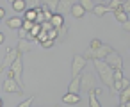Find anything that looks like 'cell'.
I'll return each instance as SVG.
<instances>
[{
    "label": "cell",
    "instance_id": "f35d334b",
    "mask_svg": "<svg viewBox=\"0 0 130 107\" xmlns=\"http://www.w3.org/2000/svg\"><path fill=\"white\" fill-rule=\"evenodd\" d=\"M2 105H4V102H2V98H0V107H2Z\"/></svg>",
    "mask_w": 130,
    "mask_h": 107
},
{
    "label": "cell",
    "instance_id": "ac0fdd59",
    "mask_svg": "<svg viewBox=\"0 0 130 107\" xmlns=\"http://www.w3.org/2000/svg\"><path fill=\"white\" fill-rule=\"evenodd\" d=\"M112 14H114V18H116L119 23H125V22L128 20V14L123 11V6H121V7H118L116 11H112Z\"/></svg>",
    "mask_w": 130,
    "mask_h": 107
},
{
    "label": "cell",
    "instance_id": "f1b7e54d",
    "mask_svg": "<svg viewBox=\"0 0 130 107\" xmlns=\"http://www.w3.org/2000/svg\"><path fill=\"white\" fill-rule=\"evenodd\" d=\"M102 45H103V43H102L100 39H96V38L89 41V48H93V50H94V48H98V47H102Z\"/></svg>",
    "mask_w": 130,
    "mask_h": 107
},
{
    "label": "cell",
    "instance_id": "d4e9b609",
    "mask_svg": "<svg viewBox=\"0 0 130 107\" xmlns=\"http://www.w3.org/2000/svg\"><path fill=\"white\" fill-rule=\"evenodd\" d=\"M107 6H109V9H110V13H112V11H116L118 7H121V6H123V2H121V0H110Z\"/></svg>",
    "mask_w": 130,
    "mask_h": 107
},
{
    "label": "cell",
    "instance_id": "8d00e7d4",
    "mask_svg": "<svg viewBox=\"0 0 130 107\" xmlns=\"http://www.w3.org/2000/svg\"><path fill=\"white\" fill-rule=\"evenodd\" d=\"M4 39H6V38H4V34H2V32H0V45H2V43H4Z\"/></svg>",
    "mask_w": 130,
    "mask_h": 107
},
{
    "label": "cell",
    "instance_id": "2e32d148",
    "mask_svg": "<svg viewBox=\"0 0 130 107\" xmlns=\"http://www.w3.org/2000/svg\"><path fill=\"white\" fill-rule=\"evenodd\" d=\"M130 86V80L128 79H119V80H114V89H112V93H119L121 89H125V87H128Z\"/></svg>",
    "mask_w": 130,
    "mask_h": 107
},
{
    "label": "cell",
    "instance_id": "5b68a950",
    "mask_svg": "<svg viewBox=\"0 0 130 107\" xmlns=\"http://www.w3.org/2000/svg\"><path fill=\"white\" fill-rule=\"evenodd\" d=\"M11 73H13V79L22 86V87H25L23 86V79H22V75H23V59H22V55H18L16 57V61L11 64Z\"/></svg>",
    "mask_w": 130,
    "mask_h": 107
},
{
    "label": "cell",
    "instance_id": "4316f807",
    "mask_svg": "<svg viewBox=\"0 0 130 107\" xmlns=\"http://www.w3.org/2000/svg\"><path fill=\"white\" fill-rule=\"evenodd\" d=\"M34 25H36V22H29V20H23V29H25L27 32H30Z\"/></svg>",
    "mask_w": 130,
    "mask_h": 107
},
{
    "label": "cell",
    "instance_id": "60d3db41",
    "mask_svg": "<svg viewBox=\"0 0 130 107\" xmlns=\"http://www.w3.org/2000/svg\"><path fill=\"white\" fill-rule=\"evenodd\" d=\"M119 107H123V105H119Z\"/></svg>",
    "mask_w": 130,
    "mask_h": 107
},
{
    "label": "cell",
    "instance_id": "836d02e7",
    "mask_svg": "<svg viewBox=\"0 0 130 107\" xmlns=\"http://www.w3.org/2000/svg\"><path fill=\"white\" fill-rule=\"evenodd\" d=\"M123 11L128 14L130 13V0H125V2H123Z\"/></svg>",
    "mask_w": 130,
    "mask_h": 107
},
{
    "label": "cell",
    "instance_id": "277c9868",
    "mask_svg": "<svg viewBox=\"0 0 130 107\" xmlns=\"http://www.w3.org/2000/svg\"><path fill=\"white\" fill-rule=\"evenodd\" d=\"M18 55H22L20 52H18V48L16 47H7V50H6V57H4V61L0 63V70L2 71H6V70H9L11 68V64L16 61V57Z\"/></svg>",
    "mask_w": 130,
    "mask_h": 107
},
{
    "label": "cell",
    "instance_id": "cb8c5ba5",
    "mask_svg": "<svg viewBox=\"0 0 130 107\" xmlns=\"http://www.w3.org/2000/svg\"><path fill=\"white\" fill-rule=\"evenodd\" d=\"M39 32H41V25H38V23H36V25L32 27V30H30V32L27 34V38H29V39H36Z\"/></svg>",
    "mask_w": 130,
    "mask_h": 107
},
{
    "label": "cell",
    "instance_id": "d590c367",
    "mask_svg": "<svg viewBox=\"0 0 130 107\" xmlns=\"http://www.w3.org/2000/svg\"><path fill=\"white\" fill-rule=\"evenodd\" d=\"M6 16V11H4V7H0V20H2Z\"/></svg>",
    "mask_w": 130,
    "mask_h": 107
},
{
    "label": "cell",
    "instance_id": "ab89813d",
    "mask_svg": "<svg viewBox=\"0 0 130 107\" xmlns=\"http://www.w3.org/2000/svg\"><path fill=\"white\" fill-rule=\"evenodd\" d=\"M9 2H11V4H13V2H14V0H9Z\"/></svg>",
    "mask_w": 130,
    "mask_h": 107
},
{
    "label": "cell",
    "instance_id": "52a82bcc",
    "mask_svg": "<svg viewBox=\"0 0 130 107\" xmlns=\"http://www.w3.org/2000/svg\"><path fill=\"white\" fill-rule=\"evenodd\" d=\"M94 75L93 73H89V71H84V73H80V91H84V93H89V91H93L94 89Z\"/></svg>",
    "mask_w": 130,
    "mask_h": 107
},
{
    "label": "cell",
    "instance_id": "4fadbf2b",
    "mask_svg": "<svg viewBox=\"0 0 130 107\" xmlns=\"http://www.w3.org/2000/svg\"><path fill=\"white\" fill-rule=\"evenodd\" d=\"M87 95H89V107H102L100 102H98L96 96H94V95H102V89H100V87H94V89L89 91Z\"/></svg>",
    "mask_w": 130,
    "mask_h": 107
},
{
    "label": "cell",
    "instance_id": "4dcf8cb0",
    "mask_svg": "<svg viewBox=\"0 0 130 107\" xmlns=\"http://www.w3.org/2000/svg\"><path fill=\"white\" fill-rule=\"evenodd\" d=\"M57 36H59V30H57V29L48 30V39H57Z\"/></svg>",
    "mask_w": 130,
    "mask_h": 107
},
{
    "label": "cell",
    "instance_id": "83f0119b",
    "mask_svg": "<svg viewBox=\"0 0 130 107\" xmlns=\"http://www.w3.org/2000/svg\"><path fill=\"white\" fill-rule=\"evenodd\" d=\"M48 39V32H45V30H41L39 34H38V38H36V41H39V43H43V41H46Z\"/></svg>",
    "mask_w": 130,
    "mask_h": 107
},
{
    "label": "cell",
    "instance_id": "44dd1931",
    "mask_svg": "<svg viewBox=\"0 0 130 107\" xmlns=\"http://www.w3.org/2000/svg\"><path fill=\"white\" fill-rule=\"evenodd\" d=\"M11 6H13V11H16V13L27 11V0H14Z\"/></svg>",
    "mask_w": 130,
    "mask_h": 107
},
{
    "label": "cell",
    "instance_id": "ba28073f",
    "mask_svg": "<svg viewBox=\"0 0 130 107\" xmlns=\"http://www.w3.org/2000/svg\"><path fill=\"white\" fill-rule=\"evenodd\" d=\"M103 61H105L112 70H123V59H121V55H119L116 50H114V52H110Z\"/></svg>",
    "mask_w": 130,
    "mask_h": 107
},
{
    "label": "cell",
    "instance_id": "9c48e42d",
    "mask_svg": "<svg viewBox=\"0 0 130 107\" xmlns=\"http://www.w3.org/2000/svg\"><path fill=\"white\" fill-rule=\"evenodd\" d=\"M78 2V0H59V6H57V11L55 13H59V14H70L71 13V7L75 6Z\"/></svg>",
    "mask_w": 130,
    "mask_h": 107
},
{
    "label": "cell",
    "instance_id": "5bb4252c",
    "mask_svg": "<svg viewBox=\"0 0 130 107\" xmlns=\"http://www.w3.org/2000/svg\"><path fill=\"white\" fill-rule=\"evenodd\" d=\"M118 98H119V105H126L130 102V86L125 87V89H121L118 93Z\"/></svg>",
    "mask_w": 130,
    "mask_h": 107
},
{
    "label": "cell",
    "instance_id": "603a6c76",
    "mask_svg": "<svg viewBox=\"0 0 130 107\" xmlns=\"http://www.w3.org/2000/svg\"><path fill=\"white\" fill-rule=\"evenodd\" d=\"M39 2H43V6H46L52 13L57 11V6H59V0H39Z\"/></svg>",
    "mask_w": 130,
    "mask_h": 107
},
{
    "label": "cell",
    "instance_id": "30bf717a",
    "mask_svg": "<svg viewBox=\"0 0 130 107\" xmlns=\"http://www.w3.org/2000/svg\"><path fill=\"white\" fill-rule=\"evenodd\" d=\"M80 100H82V96H80V95L68 93V91H66V95L62 96V102H64L66 105H77V103H80Z\"/></svg>",
    "mask_w": 130,
    "mask_h": 107
},
{
    "label": "cell",
    "instance_id": "8992f818",
    "mask_svg": "<svg viewBox=\"0 0 130 107\" xmlns=\"http://www.w3.org/2000/svg\"><path fill=\"white\" fill-rule=\"evenodd\" d=\"M2 89L4 93H14V95H23V87L13 79V77H6V80L2 82Z\"/></svg>",
    "mask_w": 130,
    "mask_h": 107
},
{
    "label": "cell",
    "instance_id": "8fae6325",
    "mask_svg": "<svg viewBox=\"0 0 130 107\" xmlns=\"http://www.w3.org/2000/svg\"><path fill=\"white\" fill-rule=\"evenodd\" d=\"M6 25H7L9 29H13V30H20V29L23 27V20L18 18V16H13V18H7Z\"/></svg>",
    "mask_w": 130,
    "mask_h": 107
},
{
    "label": "cell",
    "instance_id": "1f68e13d",
    "mask_svg": "<svg viewBox=\"0 0 130 107\" xmlns=\"http://www.w3.org/2000/svg\"><path fill=\"white\" fill-rule=\"evenodd\" d=\"M54 45H55V41H54V39H46V41H43V43H41V47H43V48H52Z\"/></svg>",
    "mask_w": 130,
    "mask_h": 107
},
{
    "label": "cell",
    "instance_id": "6da1fadb",
    "mask_svg": "<svg viewBox=\"0 0 130 107\" xmlns=\"http://www.w3.org/2000/svg\"><path fill=\"white\" fill-rule=\"evenodd\" d=\"M93 64H94V68H96V73H98L100 80H102L105 86H109V89L112 91V89H114V70H112L103 59H93Z\"/></svg>",
    "mask_w": 130,
    "mask_h": 107
},
{
    "label": "cell",
    "instance_id": "74e56055",
    "mask_svg": "<svg viewBox=\"0 0 130 107\" xmlns=\"http://www.w3.org/2000/svg\"><path fill=\"white\" fill-rule=\"evenodd\" d=\"M38 107H59V105H38Z\"/></svg>",
    "mask_w": 130,
    "mask_h": 107
},
{
    "label": "cell",
    "instance_id": "f546056e",
    "mask_svg": "<svg viewBox=\"0 0 130 107\" xmlns=\"http://www.w3.org/2000/svg\"><path fill=\"white\" fill-rule=\"evenodd\" d=\"M52 29H54V25H52L50 22H43V23H41V30L48 32V30H52Z\"/></svg>",
    "mask_w": 130,
    "mask_h": 107
},
{
    "label": "cell",
    "instance_id": "d6a6232c",
    "mask_svg": "<svg viewBox=\"0 0 130 107\" xmlns=\"http://www.w3.org/2000/svg\"><path fill=\"white\" fill-rule=\"evenodd\" d=\"M18 38H20V39H27V30H25L23 27L18 30Z\"/></svg>",
    "mask_w": 130,
    "mask_h": 107
},
{
    "label": "cell",
    "instance_id": "9a60e30c",
    "mask_svg": "<svg viewBox=\"0 0 130 107\" xmlns=\"http://www.w3.org/2000/svg\"><path fill=\"white\" fill-rule=\"evenodd\" d=\"M107 13H110V9H109V6H107V4H96V6H94V11H93V14H94V16L102 18V16H103V14H107Z\"/></svg>",
    "mask_w": 130,
    "mask_h": 107
},
{
    "label": "cell",
    "instance_id": "b9f144b4",
    "mask_svg": "<svg viewBox=\"0 0 130 107\" xmlns=\"http://www.w3.org/2000/svg\"><path fill=\"white\" fill-rule=\"evenodd\" d=\"M0 22H2V20H0Z\"/></svg>",
    "mask_w": 130,
    "mask_h": 107
},
{
    "label": "cell",
    "instance_id": "ffe728a7",
    "mask_svg": "<svg viewBox=\"0 0 130 107\" xmlns=\"http://www.w3.org/2000/svg\"><path fill=\"white\" fill-rule=\"evenodd\" d=\"M50 23L54 25V29H57V30H59V29L64 25V16H62V14H59V13H55V14L52 16V22H50Z\"/></svg>",
    "mask_w": 130,
    "mask_h": 107
},
{
    "label": "cell",
    "instance_id": "7c38bea8",
    "mask_svg": "<svg viewBox=\"0 0 130 107\" xmlns=\"http://www.w3.org/2000/svg\"><path fill=\"white\" fill-rule=\"evenodd\" d=\"M68 93H75V95H80V75L78 77H73L71 82L68 84Z\"/></svg>",
    "mask_w": 130,
    "mask_h": 107
},
{
    "label": "cell",
    "instance_id": "e0dca14e",
    "mask_svg": "<svg viewBox=\"0 0 130 107\" xmlns=\"http://www.w3.org/2000/svg\"><path fill=\"white\" fill-rule=\"evenodd\" d=\"M70 14H71L73 18H78V20H80V18H84L86 11H84V7H82V6H80V4L77 2V4H75V6L71 7V13H70Z\"/></svg>",
    "mask_w": 130,
    "mask_h": 107
},
{
    "label": "cell",
    "instance_id": "3957f363",
    "mask_svg": "<svg viewBox=\"0 0 130 107\" xmlns=\"http://www.w3.org/2000/svg\"><path fill=\"white\" fill-rule=\"evenodd\" d=\"M87 66V59L82 55V54H75L73 55V63H71V79L73 77H78Z\"/></svg>",
    "mask_w": 130,
    "mask_h": 107
},
{
    "label": "cell",
    "instance_id": "7a4b0ae2",
    "mask_svg": "<svg viewBox=\"0 0 130 107\" xmlns=\"http://www.w3.org/2000/svg\"><path fill=\"white\" fill-rule=\"evenodd\" d=\"M110 52H114V48H112L110 45H102V47H98V48H94V50H93V48H87L82 55H84L86 59H91V61H93V59H105Z\"/></svg>",
    "mask_w": 130,
    "mask_h": 107
},
{
    "label": "cell",
    "instance_id": "e575fe53",
    "mask_svg": "<svg viewBox=\"0 0 130 107\" xmlns=\"http://www.w3.org/2000/svg\"><path fill=\"white\" fill-rule=\"evenodd\" d=\"M121 27H123V30H126V32H130V20H126L125 23H121Z\"/></svg>",
    "mask_w": 130,
    "mask_h": 107
},
{
    "label": "cell",
    "instance_id": "d6986e66",
    "mask_svg": "<svg viewBox=\"0 0 130 107\" xmlns=\"http://www.w3.org/2000/svg\"><path fill=\"white\" fill-rule=\"evenodd\" d=\"M16 48H18V52H20V54L23 55V54H27V52H30V50H32V45H30V43H29L27 39H20V41H18V47H16Z\"/></svg>",
    "mask_w": 130,
    "mask_h": 107
},
{
    "label": "cell",
    "instance_id": "7402d4cb",
    "mask_svg": "<svg viewBox=\"0 0 130 107\" xmlns=\"http://www.w3.org/2000/svg\"><path fill=\"white\" fill-rule=\"evenodd\" d=\"M78 4L84 7L86 13H91L93 14V11H94V2H93V0H78Z\"/></svg>",
    "mask_w": 130,
    "mask_h": 107
},
{
    "label": "cell",
    "instance_id": "484cf974",
    "mask_svg": "<svg viewBox=\"0 0 130 107\" xmlns=\"http://www.w3.org/2000/svg\"><path fill=\"white\" fill-rule=\"evenodd\" d=\"M32 103H34V96H29L25 102H22V103H18L16 107H32Z\"/></svg>",
    "mask_w": 130,
    "mask_h": 107
}]
</instances>
